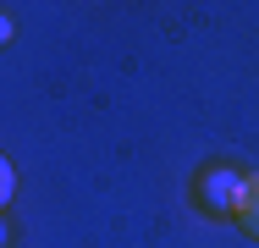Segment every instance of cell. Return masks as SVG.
Listing matches in <instances>:
<instances>
[{
	"mask_svg": "<svg viewBox=\"0 0 259 248\" xmlns=\"http://www.w3.org/2000/svg\"><path fill=\"white\" fill-rule=\"evenodd\" d=\"M237 193H243V171L232 166H209L199 177V204L209 215H237Z\"/></svg>",
	"mask_w": 259,
	"mask_h": 248,
	"instance_id": "1",
	"label": "cell"
},
{
	"mask_svg": "<svg viewBox=\"0 0 259 248\" xmlns=\"http://www.w3.org/2000/svg\"><path fill=\"white\" fill-rule=\"evenodd\" d=\"M237 221L243 232L259 237V171H243V193H237Z\"/></svg>",
	"mask_w": 259,
	"mask_h": 248,
	"instance_id": "2",
	"label": "cell"
},
{
	"mask_svg": "<svg viewBox=\"0 0 259 248\" xmlns=\"http://www.w3.org/2000/svg\"><path fill=\"white\" fill-rule=\"evenodd\" d=\"M11 193H17V171H11V160L0 154V210L11 204Z\"/></svg>",
	"mask_w": 259,
	"mask_h": 248,
	"instance_id": "3",
	"label": "cell"
},
{
	"mask_svg": "<svg viewBox=\"0 0 259 248\" xmlns=\"http://www.w3.org/2000/svg\"><path fill=\"white\" fill-rule=\"evenodd\" d=\"M0 45H11V17L0 11Z\"/></svg>",
	"mask_w": 259,
	"mask_h": 248,
	"instance_id": "4",
	"label": "cell"
},
{
	"mask_svg": "<svg viewBox=\"0 0 259 248\" xmlns=\"http://www.w3.org/2000/svg\"><path fill=\"white\" fill-rule=\"evenodd\" d=\"M11 243V226H6V215H0V248Z\"/></svg>",
	"mask_w": 259,
	"mask_h": 248,
	"instance_id": "5",
	"label": "cell"
}]
</instances>
